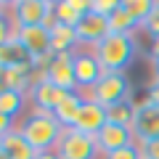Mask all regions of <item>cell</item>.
Returning a JSON list of instances; mask_svg holds the SVG:
<instances>
[{
    "label": "cell",
    "instance_id": "6da1fadb",
    "mask_svg": "<svg viewBox=\"0 0 159 159\" xmlns=\"http://www.w3.org/2000/svg\"><path fill=\"white\" fill-rule=\"evenodd\" d=\"M61 133H64L61 122H58L51 111H34L32 117L21 125V135L27 138V143L34 148V154L56 151Z\"/></svg>",
    "mask_w": 159,
    "mask_h": 159
},
{
    "label": "cell",
    "instance_id": "7a4b0ae2",
    "mask_svg": "<svg viewBox=\"0 0 159 159\" xmlns=\"http://www.w3.org/2000/svg\"><path fill=\"white\" fill-rule=\"evenodd\" d=\"M93 53L103 72H125L135 58V40L133 34H109L93 48Z\"/></svg>",
    "mask_w": 159,
    "mask_h": 159
},
{
    "label": "cell",
    "instance_id": "3957f363",
    "mask_svg": "<svg viewBox=\"0 0 159 159\" xmlns=\"http://www.w3.org/2000/svg\"><path fill=\"white\" fill-rule=\"evenodd\" d=\"M133 96V85L130 80H127L125 72H106L101 80H98V85L90 90V101L101 103L103 109L114 106V103H122V101H130Z\"/></svg>",
    "mask_w": 159,
    "mask_h": 159
},
{
    "label": "cell",
    "instance_id": "277c9868",
    "mask_svg": "<svg viewBox=\"0 0 159 159\" xmlns=\"http://www.w3.org/2000/svg\"><path fill=\"white\" fill-rule=\"evenodd\" d=\"M53 6L51 0H16L13 3V19L16 27H45L53 29L56 27V16H53Z\"/></svg>",
    "mask_w": 159,
    "mask_h": 159
},
{
    "label": "cell",
    "instance_id": "5b68a950",
    "mask_svg": "<svg viewBox=\"0 0 159 159\" xmlns=\"http://www.w3.org/2000/svg\"><path fill=\"white\" fill-rule=\"evenodd\" d=\"M56 154L61 159H96L98 146H96V138L85 135V133L74 130V127H66L58 138V146Z\"/></svg>",
    "mask_w": 159,
    "mask_h": 159
},
{
    "label": "cell",
    "instance_id": "8992f818",
    "mask_svg": "<svg viewBox=\"0 0 159 159\" xmlns=\"http://www.w3.org/2000/svg\"><path fill=\"white\" fill-rule=\"evenodd\" d=\"M133 135H135V143H146V141L159 138V106H154L148 98L135 103Z\"/></svg>",
    "mask_w": 159,
    "mask_h": 159
},
{
    "label": "cell",
    "instance_id": "52a82bcc",
    "mask_svg": "<svg viewBox=\"0 0 159 159\" xmlns=\"http://www.w3.org/2000/svg\"><path fill=\"white\" fill-rule=\"evenodd\" d=\"M16 40L21 43V48L27 51V56L32 58H43V56H51V29L45 27H16L13 29Z\"/></svg>",
    "mask_w": 159,
    "mask_h": 159
},
{
    "label": "cell",
    "instance_id": "ba28073f",
    "mask_svg": "<svg viewBox=\"0 0 159 159\" xmlns=\"http://www.w3.org/2000/svg\"><path fill=\"white\" fill-rule=\"evenodd\" d=\"M45 80L61 88L64 93L77 90V77H74V53H56L45 72Z\"/></svg>",
    "mask_w": 159,
    "mask_h": 159
},
{
    "label": "cell",
    "instance_id": "9c48e42d",
    "mask_svg": "<svg viewBox=\"0 0 159 159\" xmlns=\"http://www.w3.org/2000/svg\"><path fill=\"white\" fill-rule=\"evenodd\" d=\"M133 143H135V135H133L130 127L111 125V122H106L103 130L96 135V146L103 157L111 154V151H119V148H125V146H133Z\"/></svg>",
    "mask_w": 159,
    "mask_h": 159
},
{
    "label": "cell",
    "instance_id": "30bf717a",
    "mask_svg": "<svg viewBox=\"0 0 159 159\" xmlns=\"http://www.w3.org/2000/svg\"><path fill=\"white\" fill-rule=\"evenodd\" d=\"M106 122H109V119H106V109H103L101 103L85 98V103H82V109H80V117H77V122H74V130L96 138L98 133L103 130Z\"/></svg>",
    "mask_w": 159,
    "mask_h": 159
},
{
    "label": "cell",
    "instance_id": "8fae6325",
    "mask_svg": "<svg viewBox=\"0 0 159 159\" xmlns=\"http://www.w3.org/2000/svg\"><path fill=\"white\" fill-rule=\"evenodd\" d=\"M103 74L106 72L101 69L96 53H74V77H77V88L93 90Z\"/></svg>",
    "mask_w": 159,
    "mask_h": 159
},
{
    "label": "cell",
    "instance_id": "7c38bea8",
    "mask_svg": "<svg viewBox=\"0 0 159 159\" xmlns=\"http://www.w3.org/2000/svg\"><path fill=\"white\" fill-rule=\"evenodd\" d=\"M77 40L80 43H85V45H93L96 48L98 43L109 37V19L106 16H98V13H85V19L77 24Z\"/></svg>",
    "mask_w": 159,
    "mask_h": 159
},
{
    "label": "cell",
    "instance_id": "4fadbf2b",
    "mask_svg": "<svg viewBox=\"0 0 159 159\" xmlns=\"http://www.w3.org/2000/svg\"><path fill=\"white\" fill-rule=\"evenodd\" d=\"M29 96H32L34 106H37V111H56V106L66 98V93L61 90V88H56L53 82H48V80H40V82H34L32 88H29Z\"/></svg>",
    "mask_w": 159,
    "mask_h": 159
},
{
    "label": "cell",
    "instance_id": "5bb4252c",
    "mask_svg": "<svg viewBox=\"0 0 159 159\" xmlns=\"http://www.w3.org/2000/svg\"><path fill=\"white\" fill-rule=\"evenodd\" d=\"M85 13H90V0H58L53 6L56 21L72 29H77V24L85 19Z\"/></svg>",
    "mask_w": 159,
    "mask_h": 159
},
{
    "label": "cell",
    "instance_id": "9a60e30c",
    "mask_svg": "<svg viewBox=\"0 0 159 159\" xmlns=\"http://www.w3.org/2000/svg\"><path fill=\"white\" fill-rule=\"evenodd\" d=\"M32 61H24V64H16V66H8V69H0V80L8 90H16V93H24L32 82Z\"/></svg>",
    "mask_w": 159,
    "mask_h": 159
},
{
    "label": "cell",
    "instance_id": "2e32d148",
    "mask_svg": "<svg viewBox=\"0 0 159 159\" xmlns=\"http://www.w3.org/2000/svg\"><path fill=\"white\" fill-rule=\"evenodd\" d=\"M82 103H85V98L80 96V93H66V98H64V101L56 106L53 117L61 122L64 130H66V127H74V122H77V117H80V109H82Z\"/></svg>",
    "mask_w": 159,
    "mask_h": 159
},
{
    "label": "cell",
    "instance_id": "e0dca14e",
    "mask_svg": "<svg viewBox=\"0 0 159 159\" xmlns=\"http://www.w3.org/2000/svg\"><path fill=\"white\" fill-rule=\"evenodd\" d=\"M3 154L8 159H34V148L27 143V138L21 135V130H11L8 135H3Z\"/></svg>",
    "mask_w": 159,
    "mask_h": 159
},
{
    "label": "cell",
    "instance_id": "ac0fdd59",
    "mask_svg": "<svg viewBox=\"0 0 159 159\" xmlns=\"http://www.w3.org/2000/svg\"><path fill=\"white\" fill-rule=\"evenodd\" d=\"M77 32L72 27H64L56 21V27L51 29V51L53 53H72V48L77 45Z\"/></svg>",
    "mask_w": 159,
    "mask_h": 159
},
{
    "label": "cell",
    "instance_id": "d6986e66",
    "mask_svg": "<svg viewBox=\"0 0 159 159\" xmlns=\"http://www.w3.org/2000/svg\"><path fill=\"white\" fill-rule=\"evenodd\" d=\"M24 61H32V58L27 56V51L21 48V43H19L16 34H13L6 45H0V69L16 66V64H24Z\"/></svg>",
    "mask_w": 159,
    "mask_h": 159
},
{
    "label": "cell",
    "instance_id": "ffe728a7",
    "mask_svg": "<svg viewBox=\"0 0 159 159\" xmlns=\"http://www.w3.org/2000/svg\"><path fill=\"white\" fill-rule=\"evenodd\" d=\"M141 24L125 11V6H119L117 11L109 16V34H135V29Z\"/></svg>",
    "mask_w": 159,
    "mask_h": 159
},
{
    "label": "cell",
    "instance_id": "44dd1931",
    "mask_svg": "<svg viewBox=\"0 0 159 159\" xmlns=\"http://www.w3.org/2000/svg\"><path fill=\"white\" fill-rule=\"evenodd\" d=\"M106 119L111 125H122V127H130L133 130V119H135V103L133 101H122V103H114V106L106 109Z\"/></svg>",
    "mask_w": 159,
    "mask_h": 159
},
{
    "label": "cell",
    "instance_id": "7402d4cb",
    "mask_svg": "<svg viewBox=\"0 0 159 159\" xmlns=\"http://www.w3.org/2000/svg\"><path fill=\"white\" fill-rule=\"evenodd\" d=\"M21 109H24V93H16V90L0 93V114H6L8 119H13Z\"/></svg>",
    "mask_w": 159,
    "mask_h": 159
},
{
    "label": "cell",
    "instance_id": "603a6c76",
    "mask_svg": "<svg viewBox=\"0 0 159 159\" xmlns=\"http://www.w3.org/2000/svg\"><path fill=\"white\" fill-rule=\"evenodd\" d=\"M122 6H125V11L138 24H143L148 19V13H151V8H154V0H122Z\"/></svg>",
    "mask_w": 159,
    "mask_h": 159
},
{
    "label": "cell",
    "instance_id": "cb8c5ba5",
    "mask_svg": "<svg viewBox=\"0 0 159 159\" xmlns=\"http://www.w3.org/2000/svg\"><path fill=\"white\" fill-rule=\"evenodd\" d=\"M122 6V0H90V11L98 13V16H111L117 8Z\"/></svg>",
    "mask_w": 159,
    "mask_h": 159
},
{
    "label": "cell",
    "instance_id": "d4e9b609",
    "mask_svg": "<svg viewBox=\"0 0 159 159\" xmlns=\"http://www.w3.org/2000/svg\"><path fill=\"white\" fill-rule=\"evenodd\" d=\"M141 29L148 32L151 37H159V0H154V8H151V13H148V19L141 24Z\"/></svg>",
    "mask_w": 159,
    "mask_h": 159
},
{
    "label": "cell",
    "instance_id": "484cf974",
    "mask_svg": "<svg viewBox=\"0 0 159 159\" xmlns=\"http://www.w3.org/2000/svg\"><path fill=\"white\" fill-rule=\"evenodd\" d=\"M103 159H143V154H141V146L133 143V146H125V148H119V151L106 154Z\"/></svg>",
    "mask_w": 159,
    "mask_h": 159
},
{
    "label": "cell",
    "instance_id": "4316f807",
    "mask_svg": "<svg viewBox=\"0 0 159 159\" xmlns=\"http://www.w3.org/2000/svg\"><path fill=\"white\" fill-rule=\"evenodd\" d=\"M138 146H141L143 159H159V138H154V141H146V143H138Z\"/></svg>",
    "mask_w": 159,
    "mask_h": 159
},
{
    "label": "cell",
    "instance_id": "83f0119b",
    "mask_svg": "<svg viewBox=\"0 0 159 159\" xmlns=\"http://www.w3.org/2000/svg\"><path fill=\"white\" fill-rule=\"evenodd\" d=\"M13 34H11V27H8V21H6V16L0 13V45H6L8 40H11Z\"/></svg>",
    "mask_w": 159,
    "mask_h": 159
},
{
    "label": "cell",
    "instance_id": "f1b7e54d",
    "mask_svg": "<svg viewBox=\"0 0 159 159\" xmlns=\"http://www.w3.org/2000/svg\"><path fill=\"white\" fill-rule=\"evenodd\" d=\"M146 98L154 106H159V80H151V85H148V90H146Z\"/></svg>",
    "mask_w": 159,
    "mask_h": 159
},
{
    "label": "cell",
    "instance_id": "f546056e",
    "mask_svg": "<svg viewBox=\"0 0 159 159\" xmlns=\"http://www.w3.org/2000/svg\"><path fill=\"white\" fill-rule=\"evenodd\" d=\"M8 133H11V119H8L6 114H0V138L8 135Z\"/></svg>",
    "mask_w": 159,
    "mask_h": 159
},
{
    "label": "cell",
    "instance_id": "4dcf8cb0",
    "mask_svg": "<svg viewBox=\"0 0 159 159\" xmlns=\"http://www.w3.org/2000/svg\"><path fill=\"white\" fill-rule=\"evenodd\" d=\"M148 56H151V61L159 58V37H151V53H148Z\"/></svg>",
    "mask_w": 159,
    "mask_h": 159
},
{
    "label": "cell",
    "instance_id": "1f68e13d",
    "mask_svg": "<svg viewBox=\"0 0 159 159\" xmlns=\"http://www.w3.org/2000/svg\"><path fill=\"white\" fill-rule=\"evenodd\" d=\"M34 159H61V157H58L56 151H43V154H37Z\"/></svg>",
    "mask_w": 159,
    "mask_h": 159
},
{
    "label": "cell",
    "instance_id": "d6a6232c",
    "mask_svg": "<svg viewBox=\"0 0 159 159\" xmlns=\"http://www.w3.org/2000/svg\"><path fill=\"white\" fill-rule=\"evenodd\" d=\"M151 69H154V80H159V58L151 61Z\"/></svg>",
    "mask_w": 159,
    "mask_h": 159
},
{
    "label": "cell",
    "instance_id": "836d02e7",
    "mask_svg": "<svg viewBox=\"0 0 159 159\" xmlns=\"http://www.w3.org/2000/svg\"><path fill=\"white\" fill-rule=\"evenodd\" d=\"M0 154H3V138H0Z\"/></svg>",
    "mask_w": 159,
    "mask_h": 159
},
{
    "label": "cell",
    "instance_id": "e575fe53",
    "mask_svg": "<svg viewBox=\"0 0 159 159\" xmlns=\"http://www.w3.org/2000/svg\"><path fill=\"white\" fill-rule=\"evenodd\" d=\"M0 159H8V157H6V154H0Z\"/></svg>",
    "mask_w": 159,
    "mask_h": 159
},
{
    "label": "cell",
    "instance_id": "d590c367",
    "mask_svg": "<svg viewBox=\"0 0 159 159\" xmlns=\"http://www.w3.org/2000/svg\"><path fill=\"white\" fill-rule=\"evenodd\" d=\"M0 8H3V3H0Z\"/></svg>",
    "mask_w": 159,
    "mask_h": 159
}]
</instances>
